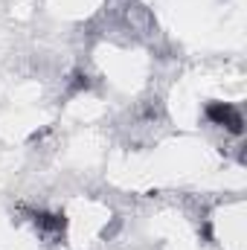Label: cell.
Segmentation results:
<instances>
[{
    "label": "cell",
    "instance_id": "6da1fadb",
    "mask_svg": "<svg viewBox=\"0 0 247 250\" xmlns=\"http://www.w3.org/2000/svg\"><path fill=\"white\" fill-rule=\"evenodd\" d=\"M206 117H209V123L224 125L230 134H242V131H245V117H242V111L233 108V105H227V102H212V105H206Z\"/></svg>",
    "mask_w": 247,
    "mask_h": 250
},
{
    "label": "cell",
    "instance_id": "7a4b0ae2",
    "mask_svg": "<svg viewBox=\"0 0 247 250\" xmlns=\"http://www.w3.org/2000/svg\"><path fill=\"white\" fill-rule=\"evenodd\" d=\"M125 23H128V29H131L134 35H140V38H151V32H157L154 18H151V12H148L145 6H128V9H125Z\"/></svg>",
    "mask_w": 247,
    "mask_h": 250
},
{
    "label": "cell",
    "instance_id": "3957f363",
    "mask_svg": "<svg viewBox=\"0 0 247 250\" xmlns=\"http://www.w3.org/2000/svg\"><path fill=\"white\" fill-rule=\"evenodd\" d=\"M64 227H67L64 215H50V212H38V215H35V230H38V236L47 239V242H59L64 236Z\"/></svg>",
    "mask_w": 247,
    "mask_h": 250
}]
</instances>
